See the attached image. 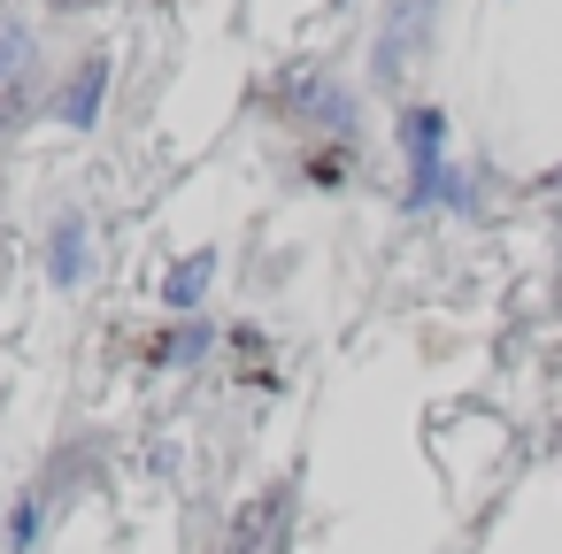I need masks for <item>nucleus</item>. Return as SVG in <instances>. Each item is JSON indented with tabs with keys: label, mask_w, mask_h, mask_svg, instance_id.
<instances>
[{
	"label": "nucleus",
	"mask_w": 562,
	"mask_h": 554,
	"mask_svg": "<svg viewBox=\"0 0 562 554\" xmlns=\"http://www.w3.org/2000/svg\"><path fill=\"white\" fill-rule=\"evenodd\" d=\"M101 93H109V55H86V63L70 70V86H63L55 116H63L70 132H93V124H101Z\"/></svg>",
	"instance_id": "obj_1"
},
{
	"label": "nucleus",
	"mask_w": 562,
	"mask_h": 554,
	"mask_svg": "<svg viewBox=\"0 0 562 554\" xmlns=\"http://www.w3.org/2000/svg\"><path fill=\"white\" fill-rule=\"evenodd\" d=\"M209 278H216V247H193L170 278H162V308H178V316H201V293H209Z\"/></svg>",
	"instance_id": "obj_4"
},
{
	"label": "nucleus",
	"mask_w": 562,
	"mask_h": 554,
	"mask_svg": "<svg viewBox=\"0 0 562 554\" xmlns=\"http://www.w3.org/2000/svg\"><path fill=\"white\" fill-rule=\"evenodd\" d=\"M24 63H32V24L24 16H0V86L24 78Z\"/></svg>",
	"instance_id": "obj_6"
},
{
	"label": "nucleus",
	"mask_w": 562,
	"mask_h": 554,
	"mask_svg": "<svg viewBox=\"0 0 562 554\" xmlns=\"http://www.w3.org/2000/svg\"><path fill=\"white\" fill-rule=\"evenodd\" d=\"M209 354V324H186V339H178V362H201Z\"/></svg>",
	"instance_id": "obj_8"
},
{
	"label": "nucleus",
	"mask_w": 562,
	"mask_h": 554,
	"mask_svg": "<svg viewBox=\"0 0 562 554\" xmlns=\"http://www.w3.org/2000/svg\"><path fill=\"white\" fill-rule=\"evenodd\" d=\"M424 16H431V0H401V9H393V24H385V39H378V78L401 70V55H408V39H416Z\"/></svg>",
	"instance_id": "obj_5"
},
{
	"label": "nucleus",
	"mask_w": 562,
	"mask_h": 554,
	"mask_svg": "<svg viewBox=\"0 0 562 554\" xmlns=\"http://www.w3.org/2000/svg\"><path fill=\"white\" fill-rule=\"evenodd\" d=\"M47 278H55L63 293L86 285V216H78V208H63L55 231H47Z\"/></svg>",
	"instance_id": "obj_2"
},
{
	"label": "nucleus",
	"mask_w": 562,
	"mask_h": 554,
	"mask_svg": "<svg viewBox=\"0 0 562 554\" xmlns=\"http://www.w3.org/2000/svg\"><path fill=\"white\" fill-rule=\"evenodd\" d=\"M401 155H408V170H424V162H447V109H401Z\"/></svg>",
	"instance_id": "obj_3"
},
{
	"label": "nucleus",
	"mask_w": 562,
	"mask_h": 554,
	"mask_svg": "<svg viewBox=\"0 0 562 554\" xmlns=\"http://www.w3.org/2000/svg\"><path fill=\"white\" fill-rule=\"evenodd\" d=\"M40 516H47V493H24L16 516H9V554H32L40 546Z\"/></svg>",
	"instance_id": "obj_7"
}]
</instances>
